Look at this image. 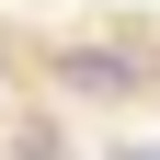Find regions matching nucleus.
<instances>
[{
    "mask_svg": "<svg viewBox=\"0 0 160 160\" xmlns=\"http://www.w3.org/2000/svg\"><path fill=\"white\" fill-rule=\"evenodd\" d=\"M114 160H160V149H114Z\"/></svg>",
    "mask_w": 160,
    "mask_h": 160,
    "instance_id": "f257e3e1",
    "label": "nucleus"
}]
</instances>
